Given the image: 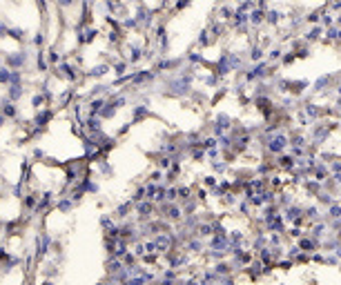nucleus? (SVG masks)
<instances>
[{
  "instance_id": "1",
  "label": "nucleus",
  "mask_w": 341,
  "mask_h": 285,
  "mask_svg": "<svg viewBox=\"0 0 341 285\" xmlns=\"http://www.w3.org/2000/svg\"><path fill=\"white\" fill-rule=\"evenodd\" d=\"M50 74L56 78V81L67 83V85H81L85 81L83 71L78 69V65L74 63V60H69V58H63L56 67H52Z\"/></svg>"
},
{
  "instance_id": "2",
  "label": "nucleus",
  "mask_w": 341,
  "mask_h": 285,
  "mask_svg": "<svg viewBox=\"0 0 341 285\" xmlns=\"http://www.w3.org/2000/svg\"><path fill=\"white\" fill-rule=\"evenodd\" d=\"M32 56L34 54L27 47H20V49H14V51H3L5 67L14 71H25L29 67V63H32Z\"/></svg>"
},
{
  "instance_id": "3",
  "label": "nucleus",
  "mask_w": 341,
  "mask_h": 285,
  "mask_svg": "<svg viewBox=\"0 0 341 285\" xmlns=\"http://www.w3.org/2000/svg\"><path fill=\"white\" fill-rule=\"evenodd\" d=\"M145 47H148V42H145V40H136V38L125 36L123 45H120L118 49L123 51V60H127V63H130V67H132V65H138L143 60Z\"/></svg>"
},
{
  "instance_id": "4",
  "label": "nucleus",
  "mask_w": 341,
  "mask_h": 285,
  "mask_svg": "<svg viewBox=\"0 0 341 285\" xmlns=\"http://www.w3.org/2000/svg\"><path fill=\"white\" fill-rule=\"evenodd\" d=\"M52 243H54V234L50 229H40L38 234H36V241H34V258L36 263H42L45 258H50V252H52Z\"/></svg>"
},
{
  "instance_id": "5",
  "label": "nucleus",
  "mask_w": 341,
  "mask_h": 285,
  "mask_svg": "<svg viewBox=\"0 0 341 285\" xmlns=\"http://www.w3.org/2000/svg\"><path fill=\"white\" fill-rule=\"evenodd\" d=\"M156 78H161V76H158L154 69H136V71H130V83L127 85L134 89H145V87H150Z\"/></svg>"
},
{
  "instance_id": "6",
  "label": "nucleus",
  "mask_w": 341,
  "mask_h": 285,
  "mask_svg": "<svg viewBox=\"0 0 341 285\" xmlns=\"http://www.w3.org/2000/svg\"><path fill=\"white\" fill-rule=\"evenodd\" d=\"M56 118V109L54 107H42V109H38V112L34 114V118L29 120V127H34V129H40V132H45L47 127H50V123Z\"/></svg>"
},
{
  "instance_id": "7",
  "label": "nucleus",
  "mask_w": 341,
  "mask_h": 285,
  "mask_svg": "<svg viewBox=\"0 0 341 285\" xmlns=\"http://www.w3.org/2000/svg\"><path fill=\"white\" fill-rule=\"evenodd\" d=\"M74 34H76V47H85V45H94L101 38L103 32L96 25H87L83 29H74Z\"/></svg>"
},
{
  "instance_id": "8",
  "label": "nucleus",
  "mask_w": 341,
  "mask_h": 285,
  "mask_svg": "<svg viewBox=\"0 0 341 285\" xmlns=\"http://www.w3.org/2000/svg\"><path fill=\"white\" fill-rule=\"evenodd\" d=\"M109 74H112V65H109L107 60H101V63H96L89 69L83 71V76L87 78V81H105Z\"/></svg>"
},
{
  "instance_id": "9",
  "label": "nucleus",
  "mask_w": 341,
  "mask_h": 285,
  "mask_svg": "<svg viewBox=\"0 0 341 285\" xmlns=\"http://www.w3.org/2000/svg\"><path fill=\"white\" fill-rule=\"evenodd\" d=\"M54 201H56V194H54V190H50V187H47V190L42 192V194H38V203H36V208H34L32 214H34V216L47 214V212L52 210Z\"/></svg>"
},
{
  "instance_id": "10",
  "label": "nucleus",
  "mask_w": 341,
  "mask_h": 285,
  "mask_svg": "<svg viewBox=\"0 0 341 285\" xmlns=\"http://www.w3.org/2000/svg\"><path fill=\"white\" fill-rule=\"evenodd\" d=\"M89 172H96V176H101V178H112L114 176V165L109 163L107 156H101V159L89 163Z\"/></svg>"
},
{
  "instance_id": "11",
  "label": "nucleus",
  "mask_w": 341,
  "mask_h": 285,
  "mask_svg": "<svg viewBox=\"0 0 341 285\" xmlns=\"http://www.w3.org/2000/svg\"><path fill=\"white\" fill-rule=\"evenodd\" d=\"M185 63V58H169V56H158V60H156V65L152 69L156 71L158 76L161 74H165V71H176L181 67V65Z\"/></svg>"
},
{
  "instance_id": "12",
  "label": "nucleus",
  "mask_w": 341,
  "mask_h": 285,
  "mask_svg": "<svg viewBox=\"0 0 341 285\" xmlns=\"http://www.w3.org/2000/svg\"><path fill=\"white\" fill-rule=\"evenodd\" d=\"M134 214H136V223L150 221V218H154V214H156V205L145 198V201L134 205Z\"/></svg>"
},
{
  "instance_id": "13",
  "label": "nucleus",
  "mask_w": 341,
  "mask_h": 285,
  "mask_svg": "<svg viewBox=\"0 0 341 285\" xmlns=\"http://www.w3.org/2000/svg\"><path fill=\"white\" fill-rule=\"evenodd\" d=\"M78 98V92H76V85H69V87H65V89H60V92L56 94V107L60 109H69V105Z\"/></svg>"
},
{
  "instance_id": "14",
  "label": "nucleus",
  "mask_w": 341,
  "mask_h": 285,
  "mask_svg": "<svg viewBox=\"0 0 341 285\" xmlns=\"http://www.w3.org/2000/svg\"><path fill=\"white\" fill-rule=\"evenodd\" d=\"M0 114L7 120H20V107H18V102L9 100L7 96H0Z\"/></svg>"
},
{
  "instance_id": "15",
  "label": "nucleus",
  "mask_w": 341,
  "mask_h": 285,
  "mask_svg": "<svg viewBox=\"0 0 341 285\" xmlns=\"http://www.w3.org/2000/svg\"><path fill=\"white\" fill-rule=\"evenodd\" d=\"M150 116H152V107L148 102H136V105H132V118H130L132 125L143 123V120H148Z\"/></svg>"
},
{
  "instance_id": "16",
  "label": "nucleus",
  "mask_w": 341,
  "mask_h": 285,
  "mask_svg": "<svg viewBox=\"0 0 341 285\" xmlns=\"http://www.w3.org/2000/svg\"><path fill=\"white\" fill-rule=\"evenodd\" d=\"M81 183V187H83V192H85V196H96V194L101 192V185H99V180H96L94 176H92V172H87L85 176L78 180Z\"/></svg>"
},
{
  "instance_id": "17",
  "label": "nucleus",
  "mask_w": 341,
  "mask_h": 285,
  "mask_svg": "<svg viewBox=\"0 0 341 285\" xmlns=\"http://www.w3.org/2000/svg\"><path fill=\"white\" fill-rule=\"evenodd\" d=\"M112 214H114V218H116V223L127 221V218H132V214H134V203L130 201V198H127V201L118 203L116 208L112 210Z\"/></svg>"
},
{
  "instance_id": "18",
  "label": "nucleus",
  "mask_w": 341,
  "mask_h": 285,
  "mask_svg": "<svg viewBox=\"0 0 341 285\" xmlns=\"http://www.w3.org/2000/svg\"><path fill=\"white\" fill-rule=\"evenodd\" d=\"M54 210H56L60 216H69L71 212L76 210V205H74V201H71L69 196H58L56 201H54Z\"/></svg>"
},
{
  "instance_id": "19",
  "label": "nucleus",
  "mask_w": 341,
  "mask_h": 285,
  "mask_svg": "<svg viewBox=\"0 0 341 285\" xmlns=\"http://www.w3.org/2000/svg\"><path fill=\"white\" fill-rule=\"evenodd\" d=\"M34 65H36V71H38V74H42V76H47V74L52 71L50 63H47L45 49H36V54H34Z\"/></svg>"
},
{
  "instance_id": "20",
  "label": "nucleus",
  "mask_w": 341,
  "mask_h": 285,
  "mask_svg": "<svg viewBox=\"0 0 341 285\" xmlns=\"http://www.w3.org/2000/svg\"><path fill=\"white\" fill-rule=\"evenodd\" d=\"M27 29L25 27H18V25H9V29H7V40H14V42H18V45H25L27 42Z\"/></svg>"
},
{
  "instance_id": "21",
  "label": "nucleus",
  "mask_w": 341,
  "mask_h": 285,
  "mask_svg": "<svg viewBox=\"0 0 341 285\" xmlns=\"http://www.w3.org/2000/svg\"><path fill=\"white\" fill-rule=\"evenodd\" d=\"M105 129V120L101 116H87L85 118V132L87 134H96V132H103Z\"/></svg>"
},
{
  "instance_id": "22",
  "label": "nucleus",
  "mask_w": 341,
  "mask_h": 285,
  "mask_svg": "<svg viewBox=\"0 0 341 285\" xmlns=\"http://www.w3.org/2000/svg\"><path fill=\"white\" fill-rule=\"evenodd\" d=\"M25 94H27V89H25V85H7V98L9 100H14V102H20L22 98H25Z\"/></svg>"
},
{
  "instance_id": "23",
  "label": "nucleus",
  "mask_w": 341,
  "mask_h": 285,
  "mask_svg": "<svg viewBox=\"0 0 341 285\" xmlns=\"http://www.w3.org/2000/svg\"><path fill=\"white\" fill-rule=\"evenodd\" d=\"M112 76L114 78H120V76H125V74H130V63L123 58H116V60H112Z\"/></svg>"
},
{
  "instance_id": "24",
  "label": "nucleus",
  "mask_w": 341,
  "mask_h": 285,
  "mask_svg": "<svg viewBox=\"0 0 341 285\" xmlns=\"http://www.w3.org/2000/svg\"><path fill=\"white\" fill-rule=\"evenodd\" d=\"M125 265H123V261L116 258V256H107L105 261V276H114V274H118L120 270H123Z\"/></svg>"
},
{
  "instance_id": "25",
  "label": "nucleus",
  "mask_w": 341,
  "mask_h": 285,
  "mask_svg": "<svg viewBox=\"0 0 341 285\" xmlns=\"http://www.w3.org/2000/svg\"><path fill=\"white\" fill-rule=\"evenodd\" d=\"M205 250V243L203 239H199V236H190V239L185 241V252L187 254H201Z\"/></svg>"
},
{
  "instance_id": "26",
  "label": "nucleus",
  "mask_w": 341,
  "mask_h": 285,
  "mask_svg": "<svg viewBox=\"0 0 341 285\" xmlns=\"http://www.w3.org/2000/svg\"><path fill=\"white\" fill-rule=\"evenodd\" d=\"M45 54H47V63H50V67H56V65L60 63V60L65 58V54L60 51L58 47H54V45H52V47H47Z\"/></svg>"
},
{
  "instance_id": "27",
  "label": "nucleus",
  "mask_w": 341,
  "mask_h": 285,
  "mask_svg": "<svg viewBox=\"0 0 341 285\" xmlns=\"http://www.w3.org/2000/svg\"><path fill=\"white\" fill-rule=\"evenodd\" d=\"M285 145H288V141H285L283 134H277V136H270V143H267V149L275 151V154H279V151L285 149Z\"/></svg>"
},
{
  "instance_id": "28",
  "label": "nucleus",
  "mask_w": 341,
  "mask_h": 285,
  "mask_svg": "<svg viewBox=\"0 0 341 285\" xmlns=\"http://www.w3.org/2000/svg\"><path fill=\"white\" fill-rule=\"evenodd\" d=\"M99 116H101V118H103V120H105V123H107V120H114V118L118 116V109H116V107L112 105V102L107 100L105 105H103V109L99 112Z\"/></svg>"
},
{
  "instance_id": "29",
  "label": "nucleus",
  "mask_w": 341,
  "mask_h": 285,
  "mask_svg": "<svg viewBox=\"0 0 341 285\" xmlns=\"http://www.w3.org/2000/svg\"><path fill=\"white\" fill-rule=\"evenodd\" d=\"M20 201H22V210H25V212H34L36 203H38V194H36V192H25V196H22Z\"/></svg>"
},
{
  "instance_id": "30",
  "label": "nucleus",
  "mask_w": 341,
  "mask_h": 285,
  "mask_svg": "<svg viewBox=\"0 0 341 285\" xmlns=\"http://www.w3.org/2000/svg\"><path fill=\"white\" fill-rule=\"evenodd\" d=\"M40 274H42V278H52V281H54V278L60 274V265H56L54 261H50L45 268H40Z\"/></svg>"
},
{
  "instance_id": "31",
  "label": "nucleus",
  "mask_w": 341,
  "mask_h": 285,
  "mask_svg": "<svg viewBox=\"0 0 341 285\" xmlns=\"http://www.w3.org/2000/svg\"><path fill=\"white\" fill-rule=\"evenodd\" d=\"M32 45H34V49H45L47 47V32L45 29H38V32L32 36Z\"/></svg>"
},
{
  "instance_id": "32",
  "label": "nucleus",
  "mask_w": 341,
  "mask_h": 285,
  "mask_svg": "<svg viewBox=\"0 0 341 285\" xmlns=\"http://www.w3.org/2000/svg\"><path fill=\"white\" fill-rule=\"evenodd\" d=\"M114 223H116V218H114V214H112V212H105V214H101V216H99V227L103 229V232L112 227Z\"/></svg>"
},
{
  "instance_id": "33",
  "label": "nucleus",
  "mask_w": 341,
  "mask_h": 285,
  "mask_svg": "<svg viewBox=\"0 0 341 285\" xmlns=\"http://www.w3.org/2000/svg\"><path fill=\"white\" fill-rule=\"evenodd\" d=\"M29 105H32L34 112H38V109L47 107V100H45V96H42L40 92H36V94L32 96V98H29Z\"/></svg>"
},
{
  "instance_id": "34",
  "label": "nucleus",
  "mask_w": 341,
  "mask_h": 285,
  "mask_svg": "<svg viewBox=\"0 0 341 285\" xmlns=\"http://www.w3.org/2000/svg\"><path fill=\"white\" fill-rule=\"evenodd\" d=\"M169 167H172V156L158 154V159H156V169H161V172H167Z\"/></svg>"
},
{
  "instance_id": "35",
  "label": "nucleus",
  "mask_w": 341,
  "mask_h": 285,
  "mask_svg": "<svg viewBox=\"0 0 341 285\" xmlns=\"http://www.w3.org/2000/svg\"><path fill=\"white\" fill-rule=\"evenodd\" d=\"M130 201H132L134 205H136V203H141V201H145V183H141V185H136V187H134V192H132Z\"/></svg>"
},
{
  "instance_id": "36",
  "label": "nucleus",
  "mask_w": 341,
  "mask_h": 285,
  "mask_svg": "<svg viewBox=\"0 0 341 285\" xmlns=\"http://www.w3.org/2000/svg\"><path fill=\"white\" fill-rule=\"evenodd\" d=\"M130 250H132L130 243H127V241H123V239H118V241H116V250H114V256H116V258H123Z\"/></svg>"
},
{
  "instance_id": "37",
  "label": "nucleus",
  "mask_w": 341,
  "mask_h": 285,
  "mask_svg": "<svg viewBox=\"0 0 341 285\" xmlns=\"http://www.w3.org/2000/svg\"><path fill=\"white\" fill-rule=\"evenodd\" d=\"M116 241L118 239H109V236H103V247H105L107 256H114V250H116Z\"/></svg>"
},
{
  "instance_id": "38",
  "label": "nucleus",
  "mask_w": 341,
  "mask_h": 285,
  "mask_svg": "<svg viewBox=\"0 0 341 285\" xmlns=\"http://www.w3.org/2000/svg\"><path fill=\"white\" fill-rule=\"evenodd\" d=\"M7 85H25V71H14V69H11Z\"/></svg>"
},
{
  "instance_id": "39",
  "label": "nucleus",
  "mask_w": 341,
  "mask_h": 285,
  "mask_svg": "<svg viewBox=\"0 0 341 285\" xmlns=\"http://www.w3.org/2000/svg\"><path fill=\"white\" fill-rule=\"evenodd\" d=\"M25 187H27L25 183H20V180H18V183H16V185H11V190H9V192H11V196H14V198H22V196H25V192H27Z\"/></svg>"
},
{
  "instance_id": "40",
  "label": "nucleus",
  "mask_w": 341,
  "mask_h": 285,
  "mask_svg": "<svg viewBox=\"0 0 341 285\" xmlns=\"http://www.w3.org/2000/svg\"><path fill=\"white\" fill-rule=\"evenodd\" d=\"M250 60H252V63H261V60H263V49H261L259 45H254L252 49H250Z\"/></svg>"
},
{
  "instance_id": "41",
  "label": "nucleus",
  "mask_w": 341,
  "mask_h": 285,
  "mask_svg": "<svg viewBox=\"0 0 341 285\" xmlns=\"http://www.w3.org/2000/svg\"><path fill=\"white\" fill-rule=\"evenodd\" d=\"M132 254H134V256H136L138 261H141V258L145 256V254H148V252H145L143 241H138V243H134V245H132Z\"/></svg>"
},
{
  "instance_id": "42",
  "label": "nucleus",
  "mask_w": 341,
  "mask_h": 285,
  "mask_svg": "<svg viewBox=\"0 0 341 285\" xmlns=\"http://www.w3.org/2000/svg\"><path fill=\"white\" fill-rule=\"evenodd\" d=\"M185 60H187L190 65H201L205 58H203V54H199V51H190V54L185 56Z\"/></svg>"
},
{
  "instance_id": "43",
  "label": "nucleus",
  "mask_w": 341,
  "mask_h": 285,
  "mask_svg": "<svg viewBox=\"0 0 341 285\" xmlns=\"http://www.w3.org/2000/svg\"><path fill=\"white\" fill-rule=\"evenodd\" d=\"M76 3H78V0H56V5H58V9H60V11H69V9H74V7H76Z\"/></svg>"
},
{
  "instance_id": "44",
  "label": "nucleus",
  "mask_w": 341,
  "mask_h": 285,
  "mask_svg": "<svg viewBox=\"0 0 341 285\" xmlns=\"http://www.w3.org/2000/svg\"><path fill=\"white\" fill-rule=\"evenodd\" d=\"M148 180H150V183H163V172H161V169H152V172L148 174Z\"/></svg>"
},
{
  "instance_id": "45",
  "label": "nucleus",
  "mask_w": 341,
  "mask_h": 285,
  "mask_svg": "<svg viewBox=\"0 0 341 285\" xmlns=\"http://www.w3.org/2000/svg\"><path fill=\"white\" fill-rule=\"evenodd\" d=\"M210 40H212V36H210V32H208V29H203V32H199V45L201 47H208L210 45Z\"/></svg>"
},
{
  "instance_id": "46",
  "label": "nucleus",
  "mask_w": 341,
  "mask_h": 285,
  "mask_svg": "<svg viewBox=\"0 0 341 285\" xmlns=\"http://www.w3.org/2000/svg\"><path fill=\"white\" fill-rule=\"evenodd\" d=\"M120 261H123V265H125V268H132V265L141 263V261H138V258H136V256H134V254H132V250H130V252H127V254H125V256H123V258H120Z\"/></svg>"
},
{
  "instance_id": "47",
  "label": "nucleus",
  "mask_w": 341,
  "mask_h": 285,
  "mask_svg": "<svg viewBox=\"0 0 341 285\" xmlns=\"http://www.w3.org/2000/svg\"><path fill=\"white\" fill-rule=\"evenodd\" d=\"M32 156H34V159L38 161V163H42V161L47 159V151L42 149V147H34V149H32Z\"/></svg>"
},
{
  "instance_id": "48",
  "label": "nucleus",
  "mask_w": 341,
  "mask_h": 285,
  "mask_svg": "<svg viewBox=\"0 0 341 285\" xmlns=\"http://www.w3.org/2000/svg\"><path fill=\"white\" fill-rule=\"evenodd\" d=\"M9 74H11V69H7L3 65V67H0V85H5V87H7V83H9Z\"/></svg>"
},
{
  "instance_id": "49",
  "label": "nucleus",
  "mask_w": 341,
  "mask_h": 285,
  "mask_svg": "<svg viewBox=\"0 0 341 285\" xmlns=\"http://www.w3.org/2000/svg\"><path fill=\"white\" fill-rule=\"evenodd\" d=\"M234 11L228 7V5H223V7H218V16H221V20H228V18H232Z\"/></svg>"
},
{
  "instance_id": "50",
  "label": "nucleus",
  "mask_w": 341,
  "mask_h": 285,
  "mask_svg": "<svg viewBox=\"0 0 341 285\" xmlns=\"http://www.w3.org/2000/svg\"><path fill=\"white\" fill-rule=\"evenodd\" d=\"M279 18H281V14H279V11H267V14H265V20L270 22V25H277Z\"/></svg>"
},
{
  "instance_id": "51",
  "label": "nucleus",
  "mask_w": 341,
  "mask_h": 285,
  "mask_svg": "<svg viewBox=\"0 0 341 285\" xmlns=\"http://www.w3.org/2000/svg\"><path fill=\"white\" fill-rule=\"evenodd\" d=\"M130 129H132V123H130V120H127V123H123V125L118 127V129H116V134H114V136H116V138H120V136H125Z\"/></svg>"
},
{
  "instance_id": "52",
  "label": "nucleus",
  "mask_w": 341,
  "mask_h": 285,
  "mask_svg": "<svg viewBox=\"0 0 341 285\" xmlns=\"http://www.w3.org/2000/svg\"><path fill=\"white\" fill-rule=\"evenodd\" d=\"M212 169H214L216 174H223L225 169H228V165H225V163H218V161H212Z\"/></svg>"
},
{
  "instance_id": "53",
  "label": "nucleus",
  "mask_w": 341,
  "mask_h": 285,
  "mask_svg": "<svg viewBox=\"0 0 341 285\" xmlns=\"http://www.w3.org/2000/svg\"><path fill=\"white\" fill-rule=\"evenodd\" d=\"M7 29H9V22L0 20V40H7Z\"/></svg>"
},
{
  "instance_id": "54",
  "label": "nucleus",
  "mask_w": 341,
  "mask_h": 285,
  "mask_svg": "<svg viewBox=\"0 0 341 285\" xmlns=\"http://www.w3.org/2000/svg\"><path fill=\"white\" fill-rule=\"evenodd\" d=\"M190 3H192V0H179V3H176V5H174V11H181V9L190 7Z\"/></svg>"
},
{
  "instance_id": "55",
  "label": "nucleus",
  "mask_w": 341,
  "mask_h": 285,
  "mask_svg": "<svg viewBox=\"0 0 341 285\" xmlns=\"http://www.w3.org/2000/svg\"><path fill=\"white\" fill-rule=\"evenodd\" d=\"M203 185L205 187H214L216 185V176H212V174H210V176H205L203 178Z\"/></svg>"
},
{
  "instance_id": "56",
  "label": "nucleus",
  "mask_w": 341,
  "mask_h": 285,
  "mask_svg": "<svg viewBox=\"0 0 341 285\" xmlns=\"http://www.w3.org/2000/svg\"><path fill=\"white\" fill-rule=\"evenodd\" d=\"M36 285H56V283H54V281H52V278H42V281H38V283H36Z\"/></svg>"
},
{
  "instance_id": "57",
  "label": "nucleus",
  "mask_w": 341,
  "mask_h": 285,
  "mask_svg": "<svg viewBox=\"0 0 341 285\" xmlns=\"http://www.w3.org/2000/svg\"><path fill=\"white\" fill-rule=\"evenodd\" d=\"M279 56H281V49H272L270 51V58H279Z\"/></svg>"
},
{
  "instance_id": "58",
  "label": "nucleus",
  "mask_w": 341,
  "mask_h": 285,
  "mask_svg": "<svg viewBox=\"0 0 341 285\" xmlns=\"http://www.w3.org/2000/svg\"><path fill=\"white\" fill-rule=\"evenodd\" d=\"M5 125H7V118H5V116H3V114H0V129H3V127H5Z\"/></svg>"
},
{
  "instance_id": "59",
  "label": "nucleus",
  "mask_w": 341,
  "mask_h": 285,
  "mask_svg": "<svg viewBox=\"0 0 341 285\" xmlns=\"http://www.w3.org/2000/svg\"><path fill=\"white\" fill-rule=\"evenodd\" d=\"M5 65V60H3V51H0V67H3Z\"/></svg>"
},
{
  "instance_id": "60",
  "label": "nucleus",
  "mask_w": 341,
  "mask_h": 285,
  "mask_svg": "<svg viewBox=\"0 0 341 285\" xmlns=\"http://www.w3.org/2000/svg\"><path fill=\"white\" fill-rule=\"evenodd\" d=\"M3 198H5V196H3V187H0V201H3Z\"/></svg>"
},
{
  "instance_id": "61",
  "label": "nucleus",
  "mask_w": 341,
  "mask_h": 285,
  "mask_svg": "<svg viewBox=\"0 0 341 285\" xmlns=\"http://www.w3.org/2000/svg\"><path fill=\"white\" fill-rule=\"evenodd\" d=\"M163 5H169V0H163Z\"/></svg>"
},
{
  "instance_id": "62",
  "label": "nucleus",
  "mask_w": 341,
  "mask_h": 285,
  "mask_svg": "<svg viewBox=\"0 0 341 285\" xmlns=\"http://www.w3.org/2000/svg\"><path fill=\"white\" fill-rule=\"evenodd\" d=\"M96 3H107V0H96Z\"/></svg>"
},
{
  "instance_id": "63",
  "label": "nucleus",
  "mask_w": 341,
  "mask_h": 285,
  "mask_svg": "<svg viewBox=\"0 0 341 285\" xmlns=\"http://www.w3.org/2000/svg\"><path fill=\"white\" fill-rule=\"evenodd\" d=\"M9 3H20V0H9Z\"/></svg>"
},
{
  "instance_id": "64",
  "label": "nucleus",
  "mask_w": 341,
  "mask_h": 285,
  "mask_svg": "<svg viewBox=\"0 0 341 285\" xmlns=\"http://www.w3.org/2000/svg\"><path fill=\"white\" fill-rule=\"evenodd\" d=\"M0 229H3V225H0Z\"/></svg>"
}]
</instances>
